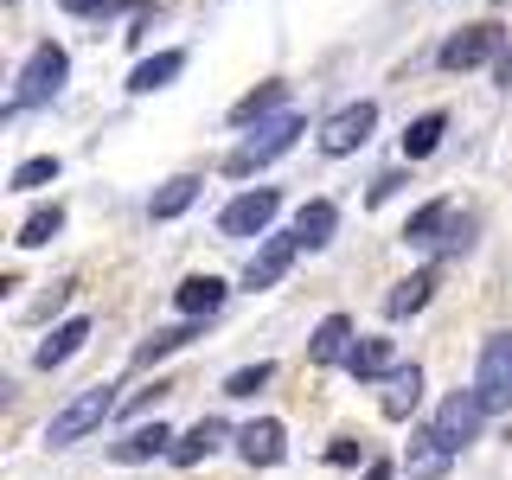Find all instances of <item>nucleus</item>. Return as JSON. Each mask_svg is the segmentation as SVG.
<instances>
[{
  "label": "nucleus",
  "mask_w": 512,
  "mask_h": 480,
  "mask_svg": "<svg viewBox=\"0 0 512 480\" xmlns=\"http://www.w3.org/2000/svg\"><path fill=\"white\" fill-rule=\"evenodd\" d=\"M64 77H71V58H64V45H52V39H39L32 45V58L20 64V90H13V116L20 109H32V103H52V96L64 90Z\"/></svg>",
  "instance_id": "2"
},
{
  "label": "nucleus",
  "mask_w": 512,
  "mask_h": 480,
  "mask_svg": "<svg viewBox=\"0 0 512 480\" xmlns=\"http://www.w3.org/2000/svg\"><path fill=\"white\" fill-rule=\"evenodd\" d=\"M448 461H455V448H448L436 429H423V436L410 442V455H404V474H410V480H442Z\"/></svg>",
  "instance_id": "13"
},
{
  "label": "nucleus",
  "mask_w": 512,
  "mask_h": 480,
  "mask_svg": "<svg viewBox=\"0 0 512 480\" xmlns=\"http://www.w3.org/2000/svg\"><path fill=\"white\" fill-rule=\"evenodd\" d=\"M416 404H423V372H416V365H397V372L384 378L378 410L391 416V423H404V416H416Z\"/></svg>",
  "instance_id": "12"
},
{
  "label": "nucleus",
  "mask_w": 512,
  "mask_h": 480,
  "mask_svg": "<svg viewBox=\"0 0 512 480\" xmlns=\"http://www.w3.org/2000/svg\"><path fill=\"white\" fill-rule=\"evenodd\" d=\"M429 295H436V269H416L410 282H397L391 295H384V314H391V320H404V314H423V308H429Z\"/></svg>",
  "instance_id": "23"
},
{
  "label": "nucleus",
  "mask_w": 512,
  "mask_h": 480,
  "mask_svg": "<svg viewBox=\"0 0 512 480\" xmlns=\"http://www.w3.org/2000/svg\"><path fill=\"white\" fill-rule=\"evenodd\" d=\"M282 103H288V84H256L244 103H231V122H237V128L269 122V116H282Z\"/></svg>",
  "instance_id": "25"
},
{
  "label": "nucleus",
  "mask_w": 512,
  "mask_h": 480,
  "mask_svg": "<svg viewBox=\"0 0 512 480\" xmlns=\"http://www.w3.org/2000/svg\"><path fill=\"white\" fill-rule=\"evenodd\" d=\"M346 352H352V320L346 314H327L314 327V340H308V359L314 365H346Z\"/></svg>",
  "instance_id": "16"
},
{
  "label": "nucleus",
  "mask_w": 512,
  "mask_h": 480,
  "mask_svg": "<svg viewBox=\"0 0 512 480\" xmlns=\"http://www.w3.org/2000/svg\"><path fill=\"white\" fill-rule=\"evenodd\" d=\"M84 340H90V320H84V314H71L64 327H52V333L39 340V352H32V365H39V372H58L64 359H77V352H84Z\"/></svg>",
  "instance_id": "11"
},
{
  "label": "nucleus",
  "mask_w": 512,
  "mask_h": 480,
  "mask_svg": "<svg viewBox=\"0 0 512 480\" xmlns=\"http://www.w3.org/2000/svg\"><path fill=\"white\" fill-rule=\"evenodd\" d=\"M180 71H186V52H154V58H141L135 71H128V96H154V90H167Z\"/></svg>",
  "instance_id": "15"
},
{
  "label": "nucleus",
  "mask_w": 512,
  "mask_h": 480,
  "mask_svg": "<svg viewBox=\"0 0 512 480\" xmlns=\"http://www.w3.org/2000/svg\"><path fill=\"white\" fill-rule=\"evenodd\" d=\"M500 84H512V52H506V58H500Z\"/></svg>",
  "instance_id": "35"
},
{
  "label": "nucleus",
  "mask_w": 512,
  "mask_h": 480,
  "mask_svg": "<svg viewBox=\"0 0 512 480\" xmlns=\"http://www.w3.org/2000/svg\"><path fill=\"white\" fill-rule=\"evenodd\" d=\"M397 468H391V461H372V468H365V480H391Z\"/></svg>",
  "instance_id": "34"
},
{
  "label": "nucleus",
  "mask_w": 512,
  "mask_h": 480,
  "mask_svg": "<svg viewBox=\"0 0 512 480\" xmlns=\"http://www.w3.org/2000/svg\"><path fill=\"white\" fill-rule=\"evenodd\" d=\"M58 231H64V205H39V212L20 224V237H13V244H20V250H45Z\"/></svg>",
  "instance_id": "27"
},
{
  "label": "nucleus",
  "mask_w": 512,
  "mask_h": 480,
  "mask_svg": "<svg viewBox=\"0 0 512 480\" xmlns=\"http://www.w3.org/2000/svg\"><path fill=\"white\" fill-rule=\"evenodd\" d=\"M346 372L359 378V384L391 378V372H397V352H391V340H352V352H346Z\"/></svg>",
  "instance_id": "19"
},
{
  "label": "nucleus",
  "mask_w": 512,
  "mask_h": 480,
  "mask_svg": "<svg viewBox=\"0 0 512 480\" xmlns=\"http://www.w3.org/2000/svg\"><path fill=\"white\" fill-rule=\"evenodd\" d=\"M333 231H340V205H333V199H314V205H301V218H295V237H301V250H327V244H333Z\"/></svg>",
  "instance_id": "17"
},
{
  "label": "nucleus",
  "mask_w": 512,
  "mask_h": 480,
  "mask_svg": "<svg viewBox=\"0 0 512 480\" xmlns=\"http://www.w3.org/2000/svg\"><path fill=\"white\" fill-rule=\"evenodd\" d=\"M448 218H455V199H429L423 212H410V224H404V244H416V250H429V244H442V231H448Z\"/></svg>",
  "instance_id": "20"
},
{
  "label": "nucleus",
  "mask_w": 512,
  "mask_h": 480,
  "mask_svg": "<svg viewBox=\"0 0 512 480\" xmlns=\"http://www.w3.org/2000/svg\"><path fill=\"white\" fill-rule=\"evenodd\" d=\"M199 327H205V314H186V327H167V333H154V340H141L135 346V372L141 365H154V359H167V352H180L199 340Z\"/></svg>",
  "instance_id": "24"
},
{
  "label": "nucleus",
  "mask_w": 512,
  "mask_h": 480,
  "mask_svg": "<svg viewBox=\"0 0 512 480\" xmlns=\"http://www.w3.org/2000/svg\"><path fill=\"white\" fill-rule=\"evenodd\" d=\"M487 404H480V391H474V384H468V391H448L442 397V410H436V423H429V429H436V436L448 442V448H455V455H461V448H468V442H480V429H487Z\"/></svg>",
  "instance_id": "4"
},
{
  "label": "nucleus",
  "mask_w": 512,
  "mask_h": 480,
  "mask_svg": "<svg viewBox=\"0 0 512 480\" xmlns=\"http://www.w3.org/2000/svg\"><path fill=\"white\" fill-rule=\"evenodd\" d=\"M474 391L487 410H512V333H493L487 352H480V372H474Z\"/></svg>",
  "instance_id": "8"
},
{
  "label": "nucleus",
  "mask_w": 512,
  "mask_h": 480,
  "mask_svg": "<svg viewBox=\"0 0 512 480\" xmlns=\"http://www.w3.org/2000/svg\"><path fill=\"white\" fill-rule=\"evenodd\" d=\"M301 128H308V122H301V116H288V109H282V116H269V122H256V135L244 141V148H231L224 173H231V180H250L256 167H269V160H282L288 148H295V141H301Z\"/></svg>",
  "instance_id": "1"
},
{
  "label": "nucleus",
  "mask_w": 512,
  "mask_h": 480,
  "mask_svg": "<svg viewBox=\"0 0 512 480\" xmlns=\"http://www.w3.org/2000/svg\"><path fill=\"white\" fill-rule=\"evenodd\" d=\"M397 186H404V173H378V180H372V205L397 199Z\"/></svg>",
  "instance_id": "31"
},
{
  "label": "nucleus",
  "mask_w": 512,
  "mask_h": 480,
  "mask_svg": "<svg viewBox=\"0 0 512 480\" xmlns=\"http://www.w3.org/2000/svg\"><path fill=\"white\" fill-rule=\"evenodd\" d=\"M167 391H173V384H167V378H154V391H141V397H135V404H128V410H154V404H160V397H167Z\"/></svg>",
  "instance_id": "33"
},
{
  "label": "nucleus",
  "mask_w": 512,
  "mask_h": 480,
  "mask_svg": "<svg viewBox=\"0 0 512 480\" xmlns=\"http://www.w3.org/2000/svg\"><path fill=\"white\" fill-rule=\"evenodd\" d=\"M276 212H282V192H276V186L237 192V199L218 212V231H224V237H263L269 224H276Z\"/></svg>",
  "instance_id": "6"
},
{
  "label": "nucleus",
  "mask_w": 512,
  "mask_h": 480,
  "mask_svg": "<svg viewBox=\"0 0 512 480\" xmlns=\"http://www.w3.org/2000/svg\"><path fill=\"white\" fill-rule=\"evenodd\" d=\"M58 173H64L58 154H32V160H20V167H13V192H39V186H52Z\"/></svg>",
  "instance_id": "28"
},
{
  "label": "nucleus",
  "mask_w": 512,
  "mask_h": 480,
  "mask_svg": "<svg viewBox=\"0 0 512 480\" xmlns=\"http://www.w3.org/2000/svg\"><path fill=\"white\" fill-rule=\"evenodd\" d=\"M269 378H276V365H269V359H256V365H244V372H231V378H224V397H256Z\"/></svg>",
  "instance_id": "29"
},
{
  "label": "nucleus",
  "mask_w": 512,
  "mask_h": 480,
  "mask_svg": "<svg viewBox=\"0 0 512 480\" xmlns=\"http://www.w3.org/2000/svg\"><path fill=\"white\" fill-rule=\"evenodd\" d=\"M192 199H199V173H180V180H167V186L148 199V218H154V224H173L180 212H192Z\"/></svg>",
  "instance_id": "21"
},
{
  "label": "nucleus",
  "mask_w": 512,
  "mask_h": 480,
  "mask_svg": "<svg viewBox=\"0 0 512 480\" xmlns=\"http://www.w3.org/2000/svg\"><path fill=\"white\" fill-rule=\"evenodd\" d=\"M109 455H116L122 468H135V461H154V455H173V429H167V423H154V429L141 423V429H128V436L109 448Z\"/></svg>",
  "instance_id": "14"
},
{
  "label": "nucleus",
  "mask_w": 512,
  "mask_h": 480,
  "mask_svg": "<svg viewBox=\"0 0 512 480\" xmlns=\"http://www.w3.org/2000/svg\"><path fill=\"white\" fill-rule=\"evenodd\" d=\"M237 455H244L250 468H276V461L288 455V429L276 423V416H256V423L237 429Z\"/></svg>",
  "instance_id": "10"
},
{
  "label": "nucleus",
  "mask_w": 512,
  "mask_h": 480,
  "mask_svg": "<svg viewBox=\"0 0 512 480\" xmlns=\"http://www.w3.org/2000/svg\"><path fill=\"white\" fill-rule=\"evenodd\" d=\"M372 128H378V103H346L340 116H327L320 122V154H359L365 141H372Z\"/></svg>",
  "instance_id": "7"
},
{
  "label": "nucleus",
  "mask_w": 512,
  "mask_h": 480,
  "mask_svg": "<svg viewBox=\"0 0 512 480\" xmlns=\"http://www.w3.org/2000/svg\"><path fill=\"white\" fill-rule=\"evenodd\" d=\"M442 135H448V116H442V109L416 116V122L404 128V160H429V154L442 148Z\"/></svg>",
  "instance_id": "26"
},
{
  "label": "nucleus",
  "mask_w": 512,
  "mask_h": 480,
  "mask_svg": "<svg viewBox=\"0 0 512 480\" xmlns=\"http://www.w3.org/2000/svg\"><path fill=\"white\" fill-rule=\"evenodd\" d=\"M224 436H231V429L218 423V416H199V423L186 429L180 442H173V461H180V468H192V461H205V455H218L224 448Z\"/></svg>",
  "instance_id": "18"
},
{
  "label": "nucleus",
  "mask_w": 512,
  "mask_h": 480,
  "mask_svg": "<svg viewBox=\"0 0 512 480\" xmlns=\"http://www.w3.org/2000/svg\"><path fill=\"white\" fill-rule=\"evenodd\" d=\"M58 7H71V13H122L128 0H58Z\"/></svg>",
  "instance_id": "30"
},
{
  "label": "nucleus",
  "mask_w": 512,
  "mask_h": 480,
  "mask_svg": "<svg viewBox=\"0 0 512 480\" xmlns=\"http://www.w3.org/2000/svg\"><path fill=\"white\" fill-rule=\"evenodd\" d=\"M103 416H116V391H109V384H90V391H77L71 404L45 423V442H52V448H71V442H84L90 429H103Z\"/></svg>",
  "instance_id": "3"
},
{
  "label": "nucleus",
  "mask_w": 512,
  "mask_h": 480,
  "mask_svg": "<svg viewBox=\"0 0 512 480\" xmlns=\"http://www.w3.org/2000/svg\"><path fill=\"white\" fill-rule=\"evenodd\" d=\"M301 256V237L295 231H276V237H263V250L244 263V288H276L288 276V263Z\"/></svg>",
  "instance_id": "9"
},
{
  "label": "nucleus",
  "mask_w": 512,
  "mask_h": 480,
  "mask_svg": "<svg viewBox=\"0 0 512 480\" xmlns=\"http://www.w3.org/2000/svg\"><path fill=\"white\" fill-rule=\"evenodd\" d=\"M224 295H231V288H224L218 276H186L180 288H173V301H180V314H205V320H212V314L224 308Z\"/></svg>",
  "instance_id": "22"
},
{
  "label": "nucleus",
  "mask_w": 512,
  "mask_h": 480,
  "mask_svg": "<svg viewBox=\"0 0 512 480\" xmlns=\"http://www.w3.org/2000/svg\"><path fill=\"white\" fill-rule=\"evenodd\" d=\"M500 45H506V32L493 26V20H480V26H461L455 39L436 52V64H442V71H480V64H500L506 58Z\"/></svg>",
  "instance_id": "5"
},
{
  "label": "nucleus",
  "mask_w": 512,
  "mask_h": 480,
  "mask_svg": "<svg viewBox=\"0 0 512 480\" xmlns=\"http://www.w3.org/2000/svg\"><path fill=\"white\" fill-rule=\"evenodd\" d=\"M359 455H365V448H359V442H352V436H340V442H333V448H327V461H340V468H346V461H359Z\"/></svg>",
  "instance_id": "32"
}]
</instances>
